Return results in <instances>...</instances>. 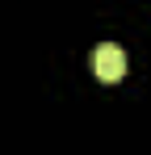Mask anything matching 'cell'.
Segmentation results:
<instances>
[{
    "label": "cell",
    "instance_id": "1",
    "mask_svg": "<svg viewBox=\"0 0 151 155\" xmlns=\"http://www.w3.org/2000/svg\"><path fill=\"white\" fill-rule=\"evenodd\" d=\"M92 71L101 80H122L126 76V51L118 42H101L97 51H92Z\"/></svg>",
    "mask_w": 151,
    "mask_h": 155
}]
</instances>
